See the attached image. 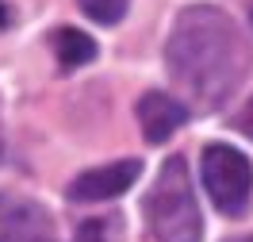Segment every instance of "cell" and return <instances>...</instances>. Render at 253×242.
Segmentation results:
<instances>
[{"label": "cell", "instance_id": "cell-2", "mask_svg": "<svg viewBox=\"0 0 253 242\" xmlns=\"http://www.w3.org/2000/svg\"><path fill=\"white\" fill-rule=\"evenodd\" d=\"M146 219L158 242H200L204 219L196 204V189L188 181L184 158H165L154 189L146 196Z\"/></svg>", "mask_w": 253, "mask_h": 242}, {"label": "cell", "instance_id": "cell-5", "mask_svg": "<svg viewBox=\"0 0 253 242\" xmlns=\"http://www.w3.org/2000/svg\"><path fill=\"white\" fill-rule=\"evenodd\" d=\"M142 177V161L138 158H123L111 161V165H96V169H84L81 177H73L69 185V200H81V204H100V200H115L123 196L126 189H134V181Z\"/></svg>", "mask_w": 253, "mask_h": 242}, {"label": "cell", "instance_id": "cell-4", "mask_svg": "<svg viewBox=\"0 0 253 242\" xmlns=\"http://www.w3.org/2000/svg\"><path fill=\"white\" fill-rule=\"evenodd\" d=\"M0 242H54L46 208L0 189Z\"/></svg>", "mask_w": 253, "mask_h": 242}, {"label": "cell", "instance_id": "cell-1", "mask_svg": "<svg viewBox=\"0 0 253 242\" xmlns=\"http://www.w3.org/2000/svg\"><path fill=\"white\" fill-rule=\"evenodd\" d=\"M169 77L204 112L222 108L246 73V43L234 19L215 4H188L173 23L165 47Z\"/></svg>", "mask_w": 253, "mask_h": 242}, {"label": "cell", "instance_id": "cell-11", "mask_svg": "<svg viewBox=\"0 0 253 242\" xmlns=\"http://www.w3.org/2000/svg\"><path fill=\"white\" fill-rule=\"evenodd\" d=\"M234 242H253V235H246V239H234Z\"/></svg>", "mask_w": 253, "mask_h": 242}, {"label": "cell", "instance_id": "cell-3", "mask_svg": "<svg viewBox=\"0 0 253 242\" xmlns=\"http://www.w3.org/2000/svg\"><path fill=\"white\" fill-rule=\"evenodd\" d=\"M200 177H204V193L222 215H242L250 208L253 165L242 150L226 143H207L200 154Z\"/></svg>", "mask_w": 253, "mask_h": 242}, {"label": "cell", "instance_id": "cell-7", "mask_svg": "<svg viewBox=\"0 0 253 242\" xmlns=\"http://www.w3.org/2000/svg\"><path fill=\"white\" fill-rule=\"evenodd\" d=\"M54 54H58L62 73H73V69H81L96 58V43L77 27H58L54 31Z\"/></svg>", "mask_w": 253, "mask_h": 242}, {"label": "cell", "instance_id": "cell-9", "mask_svg": "<svg viewBox=\"0 0 253 242\" xmlns=\"http://www.w3.org/2000/svg\"><path fill=\"white\" fill-rule=\"evenodd\" d=\"M73 242H115V235H111L108 219H84V223L77 227Z\"/></svg>", "mask_w": 253, "mask_h": 242}, {"label": "cell", "instance_id": "cell-10", "mask_svg": "<svg viewBox=\"0 0 253 242\" xmlns=\"http://www.w3.org/2000/svg\"><path fill=\"white\" fill-rule=\"evenodd\" d=\"M242 131H246V135H250V139H253V108H250V112H246V115H242Z\"/></svg>", "mask_w": 253, "mask_h": 242}, {"label": "cell", "instance_id": "cell-6", "mask_svg": "<svg viewBox=\"0 0 253 242\" xmlns=\"http://www.w3.org/2000/svg\"><path fill=\"white\" fill-rule=\"evenodd\" d=\"M134 115H138L142 135L154 146H161V143H169L176 131L188 123V104L176 100V97H169V93H158V89H154V93H142V97H138Z\"/></svg>", "mask_w": 253, "mask_h": 242}, {"label": "cell", "instance_id": "cell-12", "mask_svg": "<svg viewBox=\"0 0 253 242\" xmlns=\"http://www.w3.org/2000/svg\"><path fill=\"white\" fill-rule=\"evenodd\" d=\"M0 19H4V12H0Z\"/></svg>", "mask_w": 253, "mask_h": 242}, {"label": "cell", "instance_id": "cell-8", "mask_svg": "<svg viewBox=\"0 0 253 242\" xmlns=\"http://www.w3.org/2000/svg\"><path fill=\"white\" fill-rule=\"evenodd\" d=\"M77 4L92 23L111 27V23H119V19L126 16V4H130V0H77Z\"/></svg>", "mask_w": 253, "mask_h": 242}]
</instances>
